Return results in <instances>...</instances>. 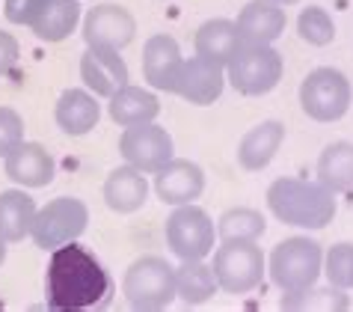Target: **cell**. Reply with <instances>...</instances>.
<instances>
[{
	"label": "cell",
	"instance_id": "1",
	"mask_svg": "<svg viewBox=\"0 0 353 312\" xmlns=\"http://www.w3.org/2000/svg\"><path fill=\"white\" fill-rule=\"evenodd\" d=\"M110 295V277L90 250L77 247L74 241L51 250L45 274V300L51 309L74 312L92 309Z\"/></svg>",
	"mask_w": 353,
	"mask_h": 312
},
{
	"label": "cell",
	"instance_id": "2",
	"mask_svg": "<svg viewBox=\"0 0 353 312\" xmlns=\"http://www.w3.org/2000/svg\"><path fill=\"white\" fill-rule=\"evenodd\" d=\"M268 208L285 226L323 229L336 217L339 202H336V193L323 188L321 182L285 175V179H276L268 188Z\"/></svg>",
	"mask_w": 353,
	"mask_h": 312
},
{
	"label": "cell",
	"instance_id": "3",
	"mask_svg": "<svg viewBox=\"0 0 353 312\" xmlns=\"http://www.w3.org/2000/svg\"><path fill=\"white\" fill-rule=\"evenodd\" d=\"M321 268H323L321 244L306 238V235H294V238L279 241L268 259L270 282L282 291V295L315 286L318 277H321Z\"/></svg>",
	"mask_w": 353,
	"mask_h": 312
},
{
	"label": "cell",
	"instance_id": "4",
	"mask_svg": "<svg viewBox=\"0 0 353 312\" xmlns=\"http://www.w3.org/2000/svg\"><path fill=\"white\" fill-rule=\"evenodd\" d=\"M285 72V60L273 45L238 42L234 54L225 63V81L241 95H268L276 90Z\"/></svg>",
	"mask_w": 353,
	"mask_h": 312
},
{
	"label": "cell",
	"instance_id": "5",
	"mask_svg": "<svg viewBox=\"0 0 353 312\" xmlns=\"http://www.w3.org/2000/svg\"><path fill=\"white\" fill-rule=\"evenodd\" d=\"M211 268L217 286L229 295H250L268 274V262L256 241H220Z\"/></svg>",
	"mask_w": 353,
	"mask_h": 312
},
{
	"label": "cell",
	"instance_id": "6",
	"mask_svg": "<svg viewBox=\"0 0 353 312\" xmlns=\"http://www.w3.org/2000/svg\"><path fill=\"white\" fill-rule=\"evenodd\" d=\"M122 295L131 309H166L175 300V268L161 256H143L125 271Z\"/></svg>",
	"mask_w": 353,
	"mask_h": 312
},
{
	"label": "cell",
	"instance_id": "7",
	"mask_svg": "<svg viewBox=\"0 0 353 312\" xmlns=\"http://www.w3.org/2000/svg\"><path fill=\"white\" fill-rule=\"evenodd\" d=\"M353 90L345 72L321 66L312 69L300 84V107L315 122H339L350 110Z\"/></svg>",
	"mask_w": 353,
	"mask_h": 312
},
{
	"label": "cell",
	"instance_id": "8",
	"mask_svg": "<svg viewBox=\"0 0 353 312\" xmlns=\"http://www.w3.org/2000/svg\"><path fill=\"white\" fill-rule=\"evenodd\" d=\"M163 238L172 256H179L181 262L188 259H208L217 244V226L208 217V211L193 206H175V211L166 217Z\"/></svg>",
	"mask_w": 353,
	"mask_h": 312
},
{
	"label": "cell",
	"instance_id": "9",
	"mask_svg": "<svg viewBox=\"0 0 353 312\" xmlns=\"http://www.w3.org/2000/svg\"><path fill=\"white\" fill-rule=\"evenodd\" d=\"M90 226V208L77 197H57L36 211L30 238L36 247L57 250L68 241H77Z\"/></svg>",
	"mask_w": 353,
	"mask_h": 312
},
{
	"label": "cell",
	"instance_id": "10",
	"mask_svg": "<svg viewBox=\"0 0 353 312\" xmlns=\"http://www.w3.org/2000/svg\"><path fill=\"white\" fill-rule=\"evenodd\" d=\"M119 155L125 164L143 170L145 175H154L166 161L175 158V143L170 137V131L161 128L154 122H143V125H131L122 131L119 137Z\"/></svg>",
	"mask_w": 353,
	"mask_h": 312
},
{
	"label": "cell",
	"instance_id": "11",
	"mask_svg": "<svg viewBox=\"0 0 353 312\" xmlns=\"http://www.w3.org/2000/svg\"><path fill=\"white\" fill-rule=\"evenodd\" d=\"M137 36L134 15L119 3H98L83 15V42L86 48H113L122 51Z\"/></svg>",
	"mask_w": 353,
	"mask_h": 312
},
{
	"label": "cell",
	"instance_id": "12",
	"mask_svg": "<svg viewBox=\"0 0 353 312\" xmlns=\"http://www.w3.org/2000/svg\"><path fill=\"white\" fill-rule=\"evenodd\" d=\"M225 90V66L223 63H214V60H205V57H190V60L181 63V72L175 77V86H172V95L190 101L196 107H205V104H214L223 95Z\"/></svg>",
	"mask_w": 353,
	"mask_h": 312
},
{
	"label": "cell",
	"instance_id": "13",
	"mask_svg": "<svg viewBox=\"0 0 353 312\" xmlns=\"http://www.w3.org/2000/svg\"><path fill=\"white\" fill-rule=\"evenodd\" d=\"M81 81L98 99H110L131 81V72L113 48H86L81 57Z\"/></svg>",
	"mask_w": 353,
	"mask_h": 312
},
{
	"label": "cell",
	"instance_id": "14",
	"mask_svg": "<svg viewBox=\"0 0 353 312\" xmlns=\"http://www.w3.org/2000/svg\"><path fill=\"white\" fill-rule=\"evenodd\" d=\"M205 191V173L188 158H172L154 173V193L166 206H188Z\"/></svg>",
	"mask_w": 353,
	"mask_h": 312
},
{
	"label": "cell",
	"instance_id": "15",
	"mask_svg": "<svg viewBox=\"0 0 353 312\" xmlns=\"http://www.w3.org/2000/svg\"><path fill=\"white\" fill-rule=\"evenodd\" d=\"M3 170H6V179H12L18 188H48L54 182L57 164L42 143L21 140L3 158Z\"/></svg>",
	"mask_w": 353,
	"mask_h": 312
},
{
	"label": "cell",
	"instance_id": "16",
	"mask_svg": "<svg viewBox=\"0 0 353 312\" xmlns=\"http://www.w3.org/2000/svg\"><path fill=\"white\" fill-rule=\"evenodd\" d=\"M181 63L184 57L179 42L166 33H154L143 48V81L158 92H172Z\"/></svg>",
	"mask_w": 353,
	"mask_h": 312
},
{
	"label": "cell",
	"instance_id": "17",
	"mask_svg": "<svg viewBox=\"0 0 353 312\" xmlns=\"http://www.w3.org/2000/svg\"><path fill=\"white\" fill-rule=\"evenodd\" d=\"M285 6L273 3V0H250L238 12V39L241 42H256V45H273L285 33Z\"/></svg>",
	"mask_w": 353,
	"mask_h": 312
},
{
	"label": "cell",
	"instance_id": "18",
	"mask_svg": "<svg viewBox=\"0 0 353 312\" xmlns=\"http://www.w3.org/2000/svg\"><path fill=\"white\" fill-rule=\"evenodd\" d=\"M81 24V0H36L27 27L42 42H63Z\"/></svg>",
	"mask_w": 353,
	"mask_h": 312
},
{
	"label": "cell",
	"instance_id": "19",
	"mask_svg": "<svg viewBox=\"0 0 353 312\" xmlns=\"http://www.w3.org/2000/svg\"><path fill=\"white\" fill-rule=\"evenodd\" d=\"M54 119L68 137H83V134H90L98 125V119H101L98 95H92L90 90H81V86H72V90H65L60 99H57Z\"/></svg>",
	"mask_w": 353,
	"mask_h": 312
},
{
	"label": "cell",
	"instance_id": "20",
	"mask_svg": "<svg viewBox=\"0 0 353 312\" xmlns=\"http://www.w3.org/2000/svg\"><path fill=\"white\" fill-rule=\"evenodd\" d=\"M285 143V125L276 122V119H268V122H259L243 134L241 143H238V164L241 170L247 173H259L264 170L268 164L276 158L279 146Z\"/></svg>",
	"mask_w": 353,
	"mask_h": 312
},
{
	"label": "cell",
	"instance_id": "21",
	"mask_svg": "<svg viewBox=\"0 0 353 312\" xmlns=\"http://www.w3.org/2000/svg\"><path fill=\"white\" fill-rule=\"evenodd\" d=\"M149 199V182H145V173L125 164V167H116L110 175L104 179V202L107 208L116 214H134L145 206Z\"/></svg>",
	"mask_w": 353,
	"mask_h": 312
},
{
	"label": "cell",
	"instance_id": "22",
	"mask_svg": "<svg viewBox=\"0 0 353 312\" xmlns=\"http://www.w3.org/2000/svg\"><path fill=\"white\" fill-rule=\"evenodd\" d=\"M107 113L116 125L122 128H131V125H143V122H154L161 113V101L152 90H143V86L125 84L119 92H113L107 99Z\"/></svg>",
	"mask_w": 353,
	"mask_h": 312
},
{
	"label": "cell",
	"instance_id": "23",
	"mask_svg": "<svg viewBox=\"0 0 353 312\" xmlns=\"http://www.w3.org/2000/svg\"><path fill=\"white\" fill-rule=\"evenodd\" d=\"M36 211H39V206L30 193H27V188L0 191V238L6 244L24 241L30 235Z\"/></svg>",
	"mask_w": 353,
	"mask_h": 312
},
{
	"label": "cell",
	"instance_id": "24",
	"mask_svg": "<svg viewBox=\"0 0 353 312\" xmlns=\"http://www.w3.org/2000/svg\"><path fill=\"white\" fill-rule=\"evenodd\" d=\"M217 291V277H214L211 265H205V259H188L175 268V298H181V304L199 306Z\"/></svg>",
	"mask_w": 353,
	"mask_h": 312
},
{
	"label": "cell",
	"instance_id": "25",
	"mask_svg": "<svg viewBox=\"0 0 353 312\" xmlns=\"http://www.w3.org/2000/svg\"><path fill=\"white\" fill-rule=\"evenodd\" d=\"M318 182L332 193L353 191V143L336 140L318 158Z\"/></svg>",
	"mask_w": 353,
	"mask_h": 312
},
{
	"label": "cell",
	"instance_id": "26",
	"mask_svg": "<svg viewBox=\"0 0 353 312\" xmlns=\"http://www.w3.org/2000/svg\"><path fill=\"white\" fill-rule=\"evenodd\" d=\"M238 27L229 18H211L205 21L199 30H196V54L205 57V60H214V63H229V57L234 54L238 48Z\"/></svg>",
	"mask_w": 353,
	"mask_h": 312
},
{
	"label": "cell",
	"instance_id": "27",
	"mask_svg": "<svg viewBox=\"0 0 353 312\" xmlns=\"http://www.w3.org/2000/svg\"><path fill=\"white\" fill-rule=\"evenodd\" d=\"M268 229L264 214L256 208L238 206L220 214L217 220V241H259Z\"/></svg>",
	"mask_w": 353,
	"mask_h": 312
},
{
	"label": "cell",
	"instance_id": "28",
	"mask_svg": "<svg viewBox=\"0 0 353 312\" xmlns=\"http://www.w3.org/2000/svg\"><path fill=\"white\" fill-rule=\"evenodd\" d=\"M282 309H347V298H345V289H303V291H288L282 298Z\"/></svg>",
	"mask_w": 353,
	"mask_h": 312
},
{
	"label": "cell",
	"instance_id": "29",
	"mask_svg": "<svg viewBox=\"0 0 353 312\" xmlns=\"http://www.w3.org/2000/svg\"><path fill=\"white\" fill-rule=\"evenodd\" d=\"M297 33L306 45L323 48L336 39V24H332V15L323 6H306L297 18Z\"/></svg>",
	"mask_w": 353,
	"mask_h": 312
},
{
	"label": "cell",
	"instance_id": "30",
	"mask_svg": "<svg viewBox=\"0 0 353 312\" xmlns=\"http://www.w3.org/2000/svg\"><path fill=\"white\" fill-rule=\"evenodd\" d=\"M321 274L327 277L330 286L336 289H353V244L350 241H341V244H332V247L323 253V268Z\"/></svg>",
	"mask_w": 353,
	"mask_h": 312
},
{
	"label": "cell",
	"instance_id": "31",
	"mask_svg": "<svg viewBox=\"0 0 353 312\" xmlns=\"http://www.w3.org/2000/svg\"><path fill=\"white\" fill-rule=\"evenodd\" d=\"M24 140V119L15 107H0V158H6Z\"/></svg>",
	"mask_w": 353,
	"mask_h": 312
},
{
	"label": "cell",
	"instance_id": "32",
	"mask_svg": "<svg viewBox=\"0 0 353 312\" xmlns=\"http://www.w3.org/2000/svg\"><path fill=\"white\" fill-rule=\"evenodd\" d=\"M18 54H21V48H18V39L12 33L0 30V77L12 72V66L18 63Z\"/></svg>",
	"mask_w": 353,
	"mask_h": 312
},
{
	"label": "cell",
	"instance_id": "33",
	"mask_svg": "<svg viewBox=\"0 0 353 312\" xmlns=\"http://www.w3.org/2000/svg\"><path fill=\"white\" fill-rule=\"evenodd\" d=\"M33 3H36V0H3L6 21L27 27V18H30V12H33Z\"/></svg>",
	"mask_w": 353,
	"mask_h": 312
},
{
	"label": "cell",
	"instance_id": "34",
	"mask_svg": "<svg viewBox=\"0 0 353 312\" xmlns=\"http://www.w3.org/2000/svg\"><path fill=\"white\" fill-rule=\"evenodd\" d=\"M3 262H6V241L0 238V265H3Z\"/></svg>",
	"mask_w": 353,
	"mask_h": 312
},
{
	"label": "cell",
	"instance_id": "35",
	"mask_svg": "<svg viewBox=\"0 0 353 312\" xmlns=\"http://www.w3.org/2000/svg\"><path fill=\"white\" fill-rule=\"evenodd\" d=\"M273 3H279V6H294V3H300V0H273Z\"/></svg>",
	"mask_w": 353,
	"mask_h": 312
}]
</instances>
